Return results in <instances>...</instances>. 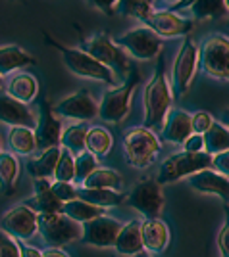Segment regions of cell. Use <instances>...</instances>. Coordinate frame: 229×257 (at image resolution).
<instances>
[{"label": "cell", "mask_w": 229, "mask_h": 257, "mask_svg": "<svg viewBox=\"0 0 229 257\" xmlns=\"http://www.w3.org/2000/svg\"><path fill=\"white\" fill-rule=\"evenodd\" d=\"M0 230L10 238L25 242L37 232V213H33L31 209L25 207L23 204L16 205L0 219Z\"/></svg>", "instance_id": "14"}, {"label": "cell", "mask_w": 229, "mask_h": 257, "mask_svg": "<svg viewBox=\"0 0 229 257\" xmlns=\"http://www.w3.org/2000/svg\"><path fill=\"white\" fill-rule=\"evenodd\" d=\"M160 140L152 131L144 127H135L125 133L123 137V154L127 165L135 169H144L154 161L160 152Z\"/></svg>", "instance_id": "4"}, {"label": "cell", "mask_w": 229, "mask_h": 257, "mask_svg": "<svg viewBox=\"0 0 229 257\" xmlns=\"http://www.w3.org/2000/svg\"><path fill=\"white\" fill-rule=\"evenodd\" d=\"M227 4L223 0H198L191 2V12L196 20H210V18H219L225 14Z\"/></svg>", "instance_id": "34"}, {"label": "cell", "mask_w": 229, "mask_h": 257, "mask_svg": "<svg viewBox=\"0 0 229 257\" xmlns=\"http://www.w3.org/2000/svg\"><path fill=\"white\" fill-rule=\"evenodd\" d=\"M198 65L208 77H229V41L223 35L208 37L198 48Z\"/></svg>", "instance_id": "9"}, {"label": "cell", "mask_w": 229, "mask_h": 257, "mask_svg": "<svg viewBox=\"0 0 229 257\" xmlns=\"http://www.w3.org/2000/svg\"><path fill=\"white\" fill-rule=\"evenodd\" d=\"M62 215H65L67 219L75 221L79 225H83V223H87L91 219H97L100 215H104V209L102 207H95V205L75 198V200H71V202L62 205Z\"/></svg>", "instance_id": "32"}, {"label": "cell", "mask_w": 229, "mask_h": 257, "mask_svg": "<svg viewBox=\"0 0 229 257\" xmlns=\"http://www.w3.org/2000/svg\"><path fill=\"white\" fill-rule=\"evenodd\" d=\"M183 146V152H189V154H198V152H204V142H202V135H191L189 139L181 144Z\"/></svg>", "instance_id": "42"}, {"label": "cell", "mask_w": 229, "mask_h": 257, "mask_svg": "<svg viewBox=\"0 0 229 257\" xmlns=\"http://www.w3.org/2000/svg\"><path fill=\"white\" fill-rule=\"evenodd\" d=\"M164 142H172V144H183L191 135H193V128H191V113L185 109H170L166 121H164V127L160 131Z\"/></svg>", "instance_id": "19"}, {"label": "cell", "mask_w": 229, "mask_h": 257, "mask_svg": "<svg viewBox=\"0 0 229 257\" xmlns=\"http://www.w3.org/2000/svg\"><path fill=\"white\" fill-rule=\"evenodd\" d=\"M114 249L120 253V255H139L142 249L141 242V221L139 219H133L127 221L125 225H121L120 232L116 236V242H114Z\"/></svg>", "instance_id": "22"}, {"label": "cell", "mask_w": 229, "mask_h": 257, "mask_svg": "<svg viewBox=\"0 0 229 257\" xmlns=\"http://www.w3.org/2000/svg\"><path fill=\"white\" fill-rule=\"evenodd\" d=\"M27 65H35V58L29 52H25L18 44L0 46V77Z\"/></svg>", "instance_id": "24"}, {"label": "cell", "mask_w": 229, "mask_h": 257, "mask_svg": "<svg viewBox=\"0 0 229 257\" xmlns=\"http://www.w3.org/2000/svg\"><path fill=\"white\" fill-rule=\"evenodd\" d=\"M44 39H46V44L56 48L60 56H62V62L64 65L77 77H87V79H97V81H102L110 85L112 88L116 86V75L110 71L108 67H104L102 64H98L97 60H93L89 54L81 52L79 48H69V46H64L62 43L54 41L48 33H44Z\"/></svg>", "instance_id": "2"}, {"label": "cell", "mask_w": 229, "mask_h": 257, "mask_svg": "<svg viewBox=\"0 0 229 257\" xmlns=\"http://www.w3.org/2000/svg\"><path fill=\"white\" fill-rule=\"evenodd\" d=\"M121 223L114 217L100 215L81 225V242L95 247H114Z\"/></svg>", "instance_id": "12"}, {"label": "cell", "mask_w": 229, "mask_h": 257, "mask_svg": "<svg viewBox=\"0 0 229 257\" xmlns=\"http://www.w3.org/2000/svg\"><path fill=\"white\" fill-rule=\"evenodd\" d=\"M210 169L216 171L221 177H227L229 175V152H221L212 156V163H210Z\"/></svg>", "instance_id": "41"}, {"label": "cell", "mask_w": 229, "mask_h": 257, "mask_svg": "<svg viewBox=\"0 0 229 257\" xmlns=\"http://www.w3.org/2000/svg\"><path fill=\"white\" fill-rule=\"evenodd\" d=\"M135 257H150V255H148V253H146V251H141V253H139V255H135Z\"/></svg>", "instance_id": "46"}, {"label": "cell", "mask_w": 229, "mask_h": 257, "mask_svg": "<svg viewBox=\"0 0 229 257\" xmlns=\"http://www.w3.org/2000/svg\"><path fill=\"white\" fill-rule=\"evenodd\" d=\"M196 65H198V48L191 39H185L172 67V81H170L172 98H181L189 92L191 83L195 79Z\"/></svg>", "instance_id": "8"}, {"label": "cell", "mask_w": 229, "mask_h": 257, "mask_svg": "<svg viewBox=\"0 0 229 257\" xmlns=\"http://www.w3.org/2000/svg\"><path fill=\"white\" fill-rule=\"evenodd\" d=\"M41 255L43 257H69L62 247H46V249L41 251Z\"/></svg>", "instance_id": "45"}, {"label": "cell", "mask_w": 229, "mask_h": 257, "mask_svg": "<svg viewBox=\"0 0 229 257\" xmlns=\"http://www.w3.org/2000/svg\"><path fill=\"white\" fill-rule=\"evenodd\" d=\"M164 56L158 54V64L154 71L152 79L148 81V85L144 86L142 92V106H144V125L142 127L148 131H162L164 121L168 111L172 109V90L170 83L166 79V69H164Z\"/></svg>", "instance_id": "1"}, {"label": "cell", "mask_w": 229, "mask_h": 257, "mask_svg": "<svg viewBox=\"0 0 229 257\" xmlns=\"http://www.w3.org/2000/svg\"><path fill=\"white\" fill-rule=\"evenodd\" d=\"M52 113L65 119H75L79 123L91 121L98 115V104L97 100L91 96L89 90H77L75 94L60 100L54 107Z\"/></svg>", "instance_id": "13"}, {"label": "cell", "mask_w": 229, "mask_h": 257, "mask_svg": "<svg viewBox=\"0 0 229 257\" xmlns=\"http://www.w3.org/2000/svg\"><path fill=\"white\" fill-rule=\"evenodd\" d=\"M189 179V186L200 194H212V196H218L221 202L227 204L229 200V181L227 177H221L212 169H204V171H198Z\"/></svg>", "instance_id": "18"}, {"label": "cell", "mask_w": 229, "mask_h": 257, "mask_svg": "<svg viewBox=\"0 0 229 257\" xmlns=\"http://www.w3.org/2000/svg\"><path fill=\"white\" fill-rule=\"evenodd\" d=\"M73 161H75V181L73 182H79V184H83V181L98 167L97 158L93 154H89V152H83V154L75 156Z\"/></svg>", "instance_id": "37"}, {"label": "cell", "mask_w": 229, "mask_h": 257, "mask_svg": "<svg viewBox=\"0 0 229 257\" xmlns=\"http://www.w3.org/2000/svg\"><path fill=\"white\" fill-rule=\"evenodd\" d=\"M75 158L69 154L67 150L62 148L60 152V158H58V163H56L54 169V179L58 182H71L75 181Z\"/></svg>", "instance_id": "36"}, {"label": "cell", "mask_w": 229, "mask_h": 257, "mask_svg": "<svg viewBox=\"0 0 229 257\" xmlns=\"http://www.w3.org/2000/svg\"><path fill=\"white\" fill-rule=\"evenodd\" d=\"M0 257H22L16 240L0 230Z\"/></svg>", "instance_id": "40"}, {"label": "cell", "mask_w": 229, "mask_h": 257, "mask_svg": "<svg viewBox=\"0 0 229 257\" xmlns=\"http://www.w3.org/2000/svg\"><path fill=\"white\" fill-rule=\"evenodd\" d=\"M33 186H35V196L23 202L25 207H29L33 213L37 215L62 213V205L64 204H60L54 198L48 179H33Z\"/></svg>", "instance_id": "21"}, {"label": "cell", "mask_w": 229, "mask_h": 257, "mask_svg": "<svg viewBox=\"0 0 229 257\" xmlns=\"http://www.w3.org/2000/svg\"><path fill=\"white\" fill-rule=\"evenodd\" d=\"M2 85H4V81H2V77H0V88H2Z\"/></svg>", "instance_id": "47"}, {"label": "cell", "mask_w": 229, "mask_h": 257, "mask_svg": "<svg viewBox=\"0 0 229 257\" xmlns=\"http://www.w3.org/2000/svg\"><path fill=\"white\" fill-rule=\"evenodd\" d=\"M89 127L85 123H73L65 127L60 135V148L67 150L73 158L85 152V137Z\"/></svg>", "instance_id": "30"}, {"label": "cell", "mask_w": 229, "mask_h": 257, "mask_svg": "<svg viewBox=\"0 0 229 257\" xmlns=\"http://www.w3.org/2000/svg\"><path fill=\"white\" fill-rule=\"evenodd\" d=\"M20 177V161L10 152H0V188L6 196L16 192Z\"/></svg>", "instance_id": "28"}, {"label": "cell", "mask_w": 229, "mask_h": 257, "mask_svg": "<svg viewBox=\"0 0 229 257\" xmlns=\"http://www.w3.org/2000/svg\"><path fill=\"white\" fill-rule=\"evenodd\" d=\"M77 200H83L95 207H116L125 202V194L116 192V190H91V188H77Z\"/></svg>", "instance_id": "27"}, {"label": "cell", "mask_w": 229, "mask_h": 257, "mask_svg": "<svg viewBox=\"0 0 229 257\" xmlns=\"http://www.w3.org/2000/svg\"><path fill=\"white\" fill-rule=\"evenodd\" d=\"M218 249L221 257H229V225H225L219 228L218 232Z\"/></svg>", "instance_id": "43"}, {"label": "cell", "mask_w": 229, "mask_h": 257, "mask_svg": "<svg viewBox=\"0 0 229 257\" xmlns=\"http://www.w3.org/2000/svg\"><path fill=\"white\" fill-rule=\"evenodd\" d=\"M81 52L89 54L93 60H97L98 64H102L104 67H108L110 71H118V73H129V62L125 58L123 50H120L114 41L110 39L108 33H98L93 39L83 41L79 46Z\"/></svg>", "instance_id": "7"}, {"label": "cell", "mask_w": 229, "mask_h": 257, "mask_svg": "<svg viewBox=\"0 0 229 257\" xmlns=\"http://www.w3.org/2000/svg\"><path fill=\"white\" fill-rule=\"evenodd\" d=\"M50 190L54 194V198L60 202V204H67V202H71V200H75L77 198V186L75 184H71V182H52L50 184Z\"/></svg>", "instance_id": "38"}, {"label": "cell", "mask_w": 229, "mask_h": 257, "mask_svg": "<svg viewBox=\"0 0 229 257\" xmlns=\"http://www.w3.org/2000/svg\"><path fill=\"white\" fill-rule=\"evenodd\" d=\"M123 179L118 171L108 169V167H97L95 171L83 181L81 188H91V190H121Z\"/></svg>", "instance_id": "26"}, {"label": "cell", "mask_w": 229, "mask_h": 257, "mask_svg": "<svg viewBox=\"0 0 229 257\" xmlns=\"http://www.w3.org/2000/svg\"><path fill=\"white\" fill-rule=\"evenodd\" d=\"M146 25L154 35H158L160 39H172V37H183V35H189L193 31L195 23L193 20H187V18H181L177 16L175 12L170 10H158L152 12L146 20Z\"/></svg>", "instance_id": "16"}, {"label": "cell", "mask_w": 229, "mask_h": 257, "mask_svg": "<svg viewBox=\"0 0 229 257\" xmlns=\"http://www.w3.org/2000/svg\"><path fill=\"white\" fill-rule=\"evenodd\" d=\"M123 204L137 209L146 219H158L164 209L162 186L156 182V179H142L141 182L135 184L129 196H125Z\"/></svg>", "instance_id": "11"}, {"label": "cell", "mask_w": 229, "mask_h": 257, "mask_svg": "<svg viewBox=\"0 0 229 257\" xmlns=\"http://www.w3.org/2000/svg\"><path fill=\"white\" fill-rule=\"evenodd\" d=\"M210 163H212V156H208L204 152H198V154L177 152V154L162 161L158 175H156V182L162 186V184H170V182H175L179 179H185V177H191L198 171L210 169Z\"/></svg>", "instance_id": "5"}, {"label": "cell", "mask_w": 229, "mask_h": 257, "mask_svg": "<svg viewBox=\"0 0 229 257\" xmlns=\"http://www.w3.org/2000/svg\"><path fill=\"white\" fill-rule=\"evenodd\" d=\"M214 123L212 115L208 111H196V113H191V128L195 135H204L210 125Z\"/></svg>", "instance_id": "39"}, {"label": "cell", "mask_w": 229, "mask_h": 257, "mask_svg": "<svg viewBox=\"0 0 229 257\" xmlns=\"http://www.w3.org/2000/svg\"><path fill=\"white\" fill-rule=\"evenodd\" d=\"M0 152H2V137H0Z\"/></svg>", "instance_id": "48"}, {"label": "cell", "mask_w": 229, "mask_h": 257, "mask_svg": "<svg viewBox=\"0 0 229 257\" xmlns=\"http://www.w3.org/2000/svg\"><path fill=\"white\" fill-rule=\"evenodd\" d=\"M6 94L12 98V100H16V102H20V104H29L33 102L37 94H39V83H37V79L31 75V73H18V75H14L8 81V85H6Z\"/></svg>", "instance_id": "23"}, {"label": "cell", "mask_w": 229, "mask_h": 257, "mask_svg": "<svg viewBox=\"0 0 229 257\" xmlns=\"http://www.w3.org/2000/svg\"><path fill=\"white\" fill-rule=\"evenodd\" d=\"M141 81V71L137 67H131L123 85L110 88L104 92V96L98 104V117H102L108 123H120L127 117L131 107V96L137 90V85Z\"/></svg>", "instance_id": "3"}, {"label": "cell", "mask_w": 229, "mask_h": 257, "mask_svg": "<svg viewBox=\"0 0 229 257\" xmlns=\"http://www.w3.org/2000/svg\"><path fill=\"white\" fill-rule=\"evenodd\" d=\"M204 142V154L208 156H216L221 152H229V131L225 125H221L218 121H214L210 128L202 135Z\"/></svg>", "instance_id": "29"}, {"label": "cell", "mask_w": 229, "mask_h": 257, "mask_svg": "<svg viewBox=\"0 0 229 257\" xmlns=\"http://www.w3.org/2000/svg\"><path fill=\"white\" fill-rule=\"evenodd\" d=\"M62 131H64L62 121L52 113L50 104L46 100H43L41 106H39L37 123H35V128H33L37 148L48 150V148L60 146V135H62Z\"/></svg>", "instance_id": "15"}, {"label": "cell", "mask_w": 229, "mask_h": 257, "mask_svg": "<svg viewBox=\"0 0 229 257\" xmlns=\"http://www.w3.org/2000/svg\"><path fill=\"white\" fill-rule=\"evenodd\" d=\"M16 244H18V249H20V255H22V257H43V255H41V251H39L37 247L27 246V244H25V242H22V240H16Z\"/></svg>", "instance_id": "44"}, {"label": "cell", "mask_w": 229, "mask_h": 257, "mask_svg": "<svg viewBox=\"0 0 229 257\" xmlns=\"http://www.w3.org/2000/svg\"><path fill=\"white\" fill-rule=\"evenodd\" d=\"M0 123L10 125L12 127H25L35 128L37 115L29 106L20 104L16 100H12L6 92L0 94Z\"/></svg>", "instance_id": "17"}, {"label": "cell", "mask_w": 229, "mask_h": 257, "mask_svg": "<svg viewBox=\"0 0 229 257\" xmlns=\"http://www.w3.org/2000/svg\"><path fill=\"white\" fill-rule=\"evenodd\" d=\"M141 242L146 253H162L170 244V228L162 219L141 221Z\"/></svg>", "instance_id": "20"}, {"label": "cell", "mask_w": 229, "mask_h": 257, "mask_svg": "<svg viewBox=\"0 0 229 257\" xmlns=\"http://www.w3.org/2000/svg\"><path fill=\"white\" fill-rule=\"evenodd\" d=\"M60 146L54 148H48L43 150L39 156H35L33 160L27 161V171L31 173L33 179H48V177H54V169L58 158H60Z\"/></svg>", "instance_id": "25"}, {"label": "cell", "mask_w": 229, "mask_h": 257, "mask_svg": "<svg viewBox=\"0 0 229 257\" xmlns=\"http://www.w3.org/2000/svg\"><path fill=\"white\" fill-rule=\"evenodd\" d=\"M152 2H142V0H125V2H116V10L120 14L131 16V18H137L142 23L148 20V16L152 14Z\"/></svg>", "instance_id": "35"}, {"label": "cell", "mask_w": 229, "mask_h": 257, "mask_svg": "<svg viewBox=\"0 0 229 257\" xmlns=\"http://www.w3.org/2000/svg\"><path fill=\"white\" fill-rule=\"evenodd\" d=\"M8 142H10L12 150L20 156H31L37 150V142H35V135L33 128L25 127H12L10 135H8Z\"/></svg>", "instance_id": "33"}, {"label": "cell", "mask_w": 229, "mask_h": 257, "mask_svg": "<svg viewBox=\"0 0 229 257\" xmlns=\"http://www.w3.org/2000/svg\"><path fill=\"white\" fill-rule=\"evenodd\" d=\"M114 44L137 60H152L154 56L160 54L164 41L158 35H154L148 27L142 25V27H135L131 31L123 33L118 39H114Z\"/></svg>", "instance_id": "10"}, {"label": "cell", "mask_w": 229, "mask_h": 257, "mask_svg": "<svg viewBox=\"0 0 229 257\" xmlns=\"http://www.w3.org/2000/svg\"><path fill=\"white\" fill-rule=\"evenodd\" d=\"M114 146V139L110 135L108 128L104 127H91L85 137V152L93 154L95 158L108 156Z\"/></svg>", "instance_id": "31"}, {"label": "cell", "mask_w": 229, "mask_h": 257, "mask_svg": "<svg viewBox=\"0 0 229 257\" xmlns=\"http://www.w3.org/2000/svg\"><path fill=\"white\" fill-rule=\"evenodd\" d=\"M37 232L50 247H62L81 240V225L62 213L37 215Z\"/></svg>", "instance_id": "6"}]
</instances>
